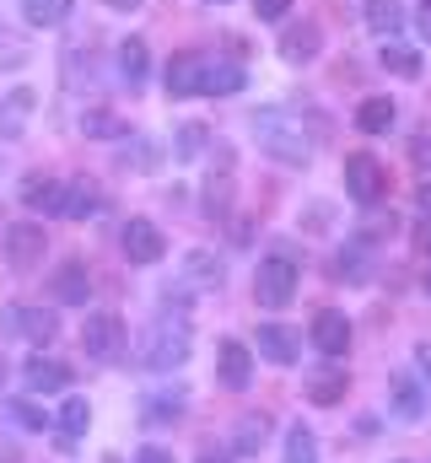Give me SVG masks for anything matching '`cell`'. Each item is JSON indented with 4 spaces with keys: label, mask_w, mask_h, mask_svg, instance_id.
<instances>
[{
    "label": "cell",
    "mask_w": 431,
    "mask_h": 463,
    "mask_svg": "<svg viewBox=\"0 0 431 463\" xmlns=\"http://www.w3.org/2000/svg\"><path fill=\"white\" fill-rule=\"evenodd\" d=\"M206 140H211L206 124H184V129H178V162H195V156L206 151Z\"/></svg>",
    "instance_id": "1f68e13d"
},
{
    "label": "cell",
    "mask_w": 431,
    "mask_h": 463,
    "mask_svg": "<svg viewBox=\"0 0 431 463\" xmlns=\"http://www.w3.org/2000/svg\"><path fill=\"white\" fill-rule=\"evenodd\" d=\"M129 345V335H124V318L119 313H92L87 324H81V350L92 355V361H119Z\"/></svg>",
    "instance_id": "5b68a950"
},
{
    "label": "cell",
    "mask_w": 431,
    "mask_h": 463,
    "mask_svg": "<svg viewBox=\"0 0 431 463\" xmlns=\"http://www.w3.org/2000/svg\"><path fill=\"white\" fill-rule=\"evenodd\" d=\"M87 297H92V275H87V264H81V259H65V264L54 269V302L87 307Z\"/></svg>",
    "instance_id": "7c38bea8"
},
{
    "label": "cell",
    "mask_w": 431,
    "mask_h": 463,
    "mask_svg": "<svg viewBox=\"0 0 431 463\" xmlns=\"http://www.w3.org/2000/svg\"><path fill=\"white\" fill-rule=\"evenodd\" d=\"M216 377H221L232 393H243V388L254 383V350L243 345V340H221V345H216Z\"/></svg>",
    "instance_id": "ba28073f"
},
{
    "label": "cell",
    "mask_w": 431,
    "mask_h": 463,
    "mask_svg": "<svg viewBox=\"0 0 431 463\" xmlns=\"http://www.w3.org/2000/svg\"><path fill=\"white\" fill-rule=\"evenodd\" d=\"M421 216H431V184L421 189Z\"/></svg>",
    "instance_id": "60d3db41"
},
{
    "label": "cell",
    "mask_w": 431,
    "mask_h": 463,
    "mask_svg": "<svg viewBox=\"0 0 431 463\" xmlns=\"http://www.w3.org/2000/svg\"><path fill=\"white\" fill-rule=\"evenodd\" d=\"M254 135H259V146H264L275 162H286V167H302V162L313 156V140H308V129H302L297 114L264 109V114H254Z\"/></svg>",
    "instance_id": "6da1fadb"
},
{
    "label": "cell",
    "mask_w": 431,
    "mask_h": 463,
    "mask_svg": "<svg viewBox=\"0 0 431 463\" xmlns=\"http://www.w3.org/2000/svg\"><path fill=\"white\" fill-rule=\"evenodd\" d=\"M297 350H302V340H297L286 324H259V355H264V361L292 366V361H297Z\"/></svg>",
    "instance_id": "9a60e30c"
},
{
    "label": "cell",
    "mask_w": 431,
    "mask_h": 463,
    "mask_svg": "<svg viewBox=\"0 0 431 463\" xmlns=\"http://www.w3.org/2000/svg\"><path fill=\"white\" fill-rule=\"evenodd\" d=\"M200 463H226V453H206V458H200Z\"/></svg>",
    "instance_id": "ee69618b"
},
{
    "label": "cell",
    "mask_w": 431,
    "mask_h": 463,
    "mask_svg": "<svg viewBox=\"0 0 431 463\" xmlns=\"http://www.w3.org/2000/svg\"><path fill=\"white\" fill-rule=\"evenodd\" d=\"M103 211V194L92 184H65V216H98Z\"/></svg>",
    "instance_id": "484cf974"
},
{
    "label": "cell",
    "mask_w": 431,
    "mask_h": 463,
    "mask_svg": "<svg viewBox=\"0 0 431 463\" xmlns=\"http://www.w3.org/2000/svg\"><path fill=\"white\" fill-rule=\"evenodd\" d=\"M286 11H292V0H254V16L259 22H281Z\"/></svg>",
    "instance_id": "e575fe53"
},
{
    "label": "cell",
    "mask_w": 431,
    "mask_h": 463,
    "mask_svg": "<svg viewBox=\"0 0 431 463\" xmlns=\"http://www.w3.org/2000/svg\"><path fill=\"white\" fill-rule=\"evenodd\" d=\"M367 27H372L378 38H394V33L405 27V5H399V0H367Z\"/></svg>",
    "instance_id": "ffe728a7"
},
{
    "label": "cell",
    "mask_w": 431,
    "mask_h": 463,
    "mask_svg": "<svg viewBox=\"0 0 431 463\" xmlns=\"http://www.w3.org/2000/svg\"><path fill=\"white\" fill-rule=\"evenodd\" d=\"M421 372H426V383H431V350H421Z\"/></svg>",
    "instance_id": "7bdbcfd3"
},
{
    "label": "cell",
    "mask_w": 431,
    "mask_h": 463,
    "mask_svg": "<svg viewBox=\"0 0 431 463\" xmlns=\"http://www.w3.org/2000/svg\"><path fill=\"white\" fill-rule=\"evenodd\" d=\"M394 415H399V420H421V415H426V399H421L410 383H394Z\"/></svg>",
    "instance_id": "f546056e"
},
{
    "label": "cell",
    "mask_w": 431,
    "mask_h": 463,
    "mask_svg": "<svg viewBox=\"0 0 431 463\" xmlns=\"http://www.w3.org/2000/svg\"><path fill=\"white\" fill-rule=\"evenodd\" d=\"M184 361H189V335L173 329V324H157V329L140 340V366H151V372H173V366H184Z\"/></svg>",
    "instance_id": "277c9868"
},
{
    "label": "cell",
    "mask_w": 431,
    "mask_h": 463,
    "mask_svg": "<svg viewBox=\"0 0 431 463\" xmlns=\"http://www.w3.org/2000/svg\"><path fill=\"white\" fill-rule=\"evenodd\" d=\"M313 345H319L329 361H334V355H345V350H350V318H345V313H334V307L319 313V318H313Z\"/></svg>",
    "instance_id": "4fadbf2b"
},
{
    "label": "cell",
    "mask_w": 431,
    "mask_h": 463,
    "mask_svg": "<svg viewBox=\"0 0 431 463\" xmlns=\"http://www.w3.org/2000/svg\"><path fill=\"white\" fill-rule=\"evenodd\" d=\"M211 5H226V0H211Z\"/></svg>",
    "instance_id": "7dc6e473"
},
{
    "label": "cell",
    "mask_w": 431,
    "mask_h": 463,
    "mask_svg": "<svg viewBox=\"0 0 431 463\" xmlns=\"http://www.w3.org/2000/svg\"><path fill=\"white\" fill-rule=\"evenodd\" d=\"M421 286H426V297H431V275H426V280H421Z\"/></svg>",
    "instance_id": "f6af8a7d"
},
{
    "label": "cell",
    "mask_w": 431,
    "mask_h": 463,
    "mask_svg": "<svg viewBox=\"0 0 431 463\" xmlns=\"http://www.w3.org/2000/svg\"><path fill=\"white\" fill-rule=\"evenodd\" d=\"M146 65H151V60H146V43H140V38H124V43H119V76H124L129 87H140V81H146Z\"/></svg>",
    "instance_id": "7402d4cb"
},
{
    "label": "cell",
    "mask_w": 431,
    "mask_h": 463,
    "mask_svg": "<svg viewBox=\"0 0 431 463\" xmlns=\"http://www.w3.org/2000/svg\"><path fill=\"white\" fill-rule=\"evenodd\" d=\"M264 437H270V415H243L232 431V453H259Z\"/></svg>",
    "instance_id": "44dd1931"
},
{
    "label": "cell",
    "mask_w": 431,
    "mask_h": 463,
    "mask_svg": "<svg viewBox=\"0 0 431 463\" xmlns=\"http://www.w3.org/2000/svg\"><path fill=\"white\" fill-rule=\"evenodd\" d=\"M81 129H87V135H113L119 124H113L108 114H87V118H81Z\"/></svg>",
    "instance_id": "8d00e7d4"
},
{
    "label": "cell",
    "mask_w": 431,
    "mask_h": 463,
    "mask_svg": "<svg viewBox=\"0 0 431 463\" xmlns=\"http://www.w3.org/2000/svg\"><path fill=\"white\" fill-rule=\"evenodd\" d=\"M0 383H5V361H0Z\"/></svg>",
    "instance_id": "bcb514c9"
},
{
    "label": "cell",
    "mask_w": 431,
    "mask_h": 463,
    "mask_svg": "<svg viewBox=\"0 0 431 463\" xmlns=\"http://www.w3.org/2000/svg\"><path fill=\"white\" fill-rule=\"evenodd\" d=\"M124 253H129V264H157L162 253H168V237L157 232V222H146V216H135L129 227H124Z\"/></svg>",
    "instance_id": "9c48e42d"
},
{
    "label": "cell",
    "mask_w": 431,
    "mask_h": 463,
    "mask_svg": "<svg viewBox=\"0 0 431 463\" xmlns=\"http://www.w3.org/2000/svg\"><path fill=\"white\" fill-rule=\"evenodd\" d=\"M184 415V393H151L146 399V420H178Z\"/></svg>",
    "instance_id": "4dcf8cb0"
},
{
    "label": "cell",
    "mask_w": 431,
    "mask_h": 463,
    "mask_svg": "<svg viewBox=\"0 0 431 463\" xmlns=\"http://www.w3.org/2000/svg\"><path fill=\"white\" fill-rule=\"evenodd\" d=\"M22 60H27V49H22V43H11V38H0V65H11V71H16Z\"/></svg>",
    "instance_id": "d590c367"
},
{
    "label": "cell",
    "mask_w": 431,
    "mask_h": 463,
    "mask_svg": "<svg viewBox=\"0 0 431 463\" xmlns=\"http://www.w3.org/2000/svg\"><path fill=\"white\" fill-rule=\"evenodd\" d=\"M108 463H119V458H108Z\"/></svg>",
    "instance_id": "c3c4849f"
},
{
    "label": "cell",
    "mask_w": 431,
    "mask_h": 463,
    "mask_svg": "<svg viewBox=\"0 0 431 463\" xmlns=\"http://www.w3.org/2000/svg\"><path fill=\"white\" fill-rule=\"evenodd\" d=\"M11 420L27 426V431H43V410H38L33 399H16V404H11Z\"/></svg>",
    "instance_id": "d6a6232c"
},
{
    "label": "cell",
    "mask_w": 431,
    "mask_h": 463,
    "mask_svg": "<svg viewBox=\"0 0 431 463\" xmlns=\"http://www.w3.org/2000/svg\"><path fill=\"white\" fill-rule=\"evenodd\" d=\"M87 426H92V404H87V399H65V404H60V437L76 442Z\"/></svg>",
    "instance_id": "4316f807"
},
{
    "label": "cell",
    "mask_w": 431,
    "mask_h": 463,
    "mask_svg": "<svg viewBox=\"0 0 431 463\" xmlns=\"http://www.w3.org/2000/svg\"><path fill=\"white\" fill-rule=\"evenodd\" d=\"M200 65H206V54H195V49L173 54V60H168V92H173V98H195V92H200Z\"/></svg>",
    "instance_id": "5bb4252c"
},
{
    "label": "cell",
    "mask_w": 431,
    "mask_h": 463,
    "mask_svg": "<svg viewBox=\"0 0 431 463\" xmlns=\"http://www.w3.org/2000/svg\"><path fill=\"white\" fill-rule=\"evenodd\" d=\"M356 129H367V135L394 129V103H388V98H367V103L356 109Z\"/></svg>",
    "instance_id": "cb8c5ba5"
},
{
    "label": "cell",
    "mask_w": 431,
    "mask_h": 463,
    "mask_svg": "<svg viewBox=\"0 0 431 463\" xmlns=\"http://www.w3.org/2000/svg\"><path fill=\"white\" fill-rule=\"evenodd\" d=\"M184 269H189V286H200V291L221 286V264H216L211 253H189V259H184Z\"/></svg>",
    "instance_id": "f1b7e54d"
},
{
    "label": "cell",
    "mask_w": 431,
    "mask_h": 463,
    "mask_svg": "<svg viewBox=\"0 0 431 463\" xmlns=\"http://www.w3.org/2000/svg\"><path fill=\"white\" fill-rule=\"evenodd\" d=\"M345 388H350V383H345V366H340V361H329V366H313V372H308V399H313V404H340Z\"/></svg>",
    "instance_id": "2e32d148"
},
{
    "label": "cell",
    "mask_w": 431,
    "mask_h": 463,
    "mask_svg": "<svg viewBox=\"0 0 431 463\" xmlns=\"http://www.w3.org/2000/svg\"><path fill=\"white\" fill-rule=\"evenodd\" d=\"M334 280H350V286H356V280H367V275H361V253H356V248L334 259Z\"/></svg>",
    "instance_id": "836d02e7"
},
{
    "label": "cell",
    "mask_w": 431,
    "mask_h": 463,
    "mask_svg": "<svg viewBox=\"0 0 431 463\" xmlns=\"http://www.w3.org/2000/svg\"><path fill=\"white\" fill-rule=\"evenodd\" d=\"M254 297H259L264 307H286V302L297 297V264H292L286 253H270V259H259Z\"/></svg>",
    "instance_id": "7a4b0ae2"
},
{
    "label": "cell",
    "mask_w": 431,
    "mask_h": 463,
    "mask_svg": "<svg viewBox=\"0 0 431 463\" xmlns=\"http://www.w3.org/2000/svg\"><path fill=\"white\" fill-rule=\"evenodd\" d=\"M345 189H350L356 205H378V200L388 194V173H383V162H378L372 151L345 156Z\"/></svg>",
    "instance_id": "3957f363"
},
{
    "label": "cell",
    "mask_w": 431,
    "mask_h": 463,
    "mask_svg": "<svg viewBox=\"0 0 431 463\" xmlns=\"http://www.w3.org/2000/svg\"><path fill=\"white\" fill-rule=\"evenodd\" d=\"M22 205H27V211H49V216H65V184L27 178V184H22Z\"/></svg>",
    "instance_id": "d6986e66"
},
{
    "label": "cell",
    "mask_w": 431,
    "mask_h": 463,
    "mask_svg": "<svg viewBox=\"0 0 431 463\" xmlns=\"http://www.w3.org/2000/svg\"><path fill=\"white\" fill-rule=\"evenodd\" d=\"M421 33L431 38V0H421Z\"/></svg>",
    "instance_id": "ab89813d"
},
{
    "label": "cell",
    "mask_w": 431,
    "mask_h": 463,
    "mask_svg": "<svg viewBox=\"0 0 431 463\" xmlns=\"http://www.w3.org/2000/svg\"><path fill=\"white\" fill-rule=\"evenodd\" d=\"M323 49V27L319 22H292L286 33H281V60H292V65H313Z\"/></svg>",
    "instance_id": "30bf717a"
},
{
    "label": "cell",
    "mask_w": 431,
    "mask_h": 463,
    "mask_svg": "<svg viewBox=\"0 0 431 463\" xmlns=\"http://www.w3.org/2000/svg\"><path fill=\"white\" fill-rule=\"evenodd\" d=\"M0 335H22L27 345H49L60 335V324L43 307H0Z\"/></svg>",
    "instance_id": "8992f818"
},
{
    "label": "cell",
    "mask_w": 431,
    "mask_h": 463,
    "mask_svg": "<svg viewBox=\"0 0 431 463\" xmlns=\"http://www.w3.org/2000/svg\"><path fill=\"white\" fill-rule=\"evenodd\" d=\"M243 87H248V71L243 65H232V60H206L200 65V92L206 98H232Z\"/></svg>",
    "instance_id": "8fae6325"
},
{
    "label": "cell",
    "mask_w": 431,
    "mask_h": 463,
    "mask_svg": "<svg viewBox=\"0 0 431 463\" xmlns=\"http://www.w3.org/2000/svg\"><path fill=\"white\" fill-rule=\"evenodd\" d=\"M383 71H394V76L416 81V76H421V54H416V49H405V43H383Z\"/></svg>",
    "instance_id": "d4e9b609"
},
{
    "label": "cell",
    "mask_w": 431,
    "mask_h": 463,
    "mask_svg": "<svg viewBox=\"0 0 431 463\" xmlns=\"http://www.w3.org/2000/svg\"><path fill=\"white\" fill-rule=\"evenodd\" d=\"M108 5H113V11H135L140 0H108Z\"/></svg>",
    "instance_id": "b9f144b4"
},
{
    "label": "cell",
    "mask_w": 431,
    "mask_h": 463,
    "mask_svg": "<svg viewBox=\"0 0 431 463\" xmlns=\"http://www.w3.org/2000/svg\"><path fill=\"white\" fill-rule=\"evenodd\" d=\"M416 242H421V248H426V253H431V216H426V222H421V232H416Z\"/></svg>",
    "instance_id": "f35d334b"
},
{
    "label": "cell",
    "mask_w": 431,
    "mask_h": 463,
    "mask_svg": "<svg viewBox=\"0 0 431 463\" xmlns=\"http://www.w3.org/2000/svg\"><path fill=\"white\" fill-rule=\"evenodd\" d=\"M135 463H173V453H168V448H140Z\"/></svg>",
    "instance_id": "74e56055"
},
{
    "label": "cell",
    "mask_w": 431,
    "mask_h": 463,
    "mask_svg": "<svg viewBox=\"0 0 431 463\" xmlns=\"http://www.w3.org/2000/svg\"><path fill=\"white\" fill-rule=\"evenodd\" d=\"M22 383H27V393H60V388H71V366L65 361H27Z\"/></svg>",
    "instance_id": "e0dca14e"
},
{
    "label": "cell",
    "mask_w": 431,
    "mask_h": 463,
    "mask_svg": "<svg viewBox=\"0 0 431 463\" xmlns=\"http://www.w3.org/2000/svg\"><path fill=\"white\" fill-rule=\"evenodd\" d=\"M22 16L27 27H60L71 16V0H22Z\"/></svg>",
    "instance_id": "603a6c76"
},
{
    "label": "cell",
    "mask_w": 431,
    "mask_h": 463,
    "mask_svg": "<svg viewBox=\"0 0 431 463\" xmlns=\"http://www.w3.org/2000/svg\"><path fill=\"white\" fill-rule=\"evenodd\" d=\"M43 248H49V232L43 227H33V222L5 227V264H11V269H33V264H43Z\"/></svg>",
    "instance_id": "52a82bcc"
},
{
    "label": "cell",
    "mask_w": 431,
    "mask_h": 463,
    "mask_svg": "<svg viewBox=\"0 0 431 463\" xmlns=\"http://www.w3.org/2000/svg\"><path fill=\"white\" fill-rule=\"evenodd\" d=\"M33 109H38V98H33L27 87H16L11 98H0V135H5V140H16V135L27 129V118H33Z\"/></svg>",
    "instance_id": "ac0fdd59"
},
{
    "label": "cell",
    "mask_w": 431,
    "mask_h": 463,
    "mask_svg": "<svg viewBox=\"0 0 431 463\" xmlns=\"http://www.w3.org/2000/svg\"><path fill=\"white\" fill-rule=\"evenodd\" d=\"M313 458H319V437L297 420V426L286 431V463H313Z\"/></svg>",
    "instance_id": "83f0119b"
}]
</instances>
